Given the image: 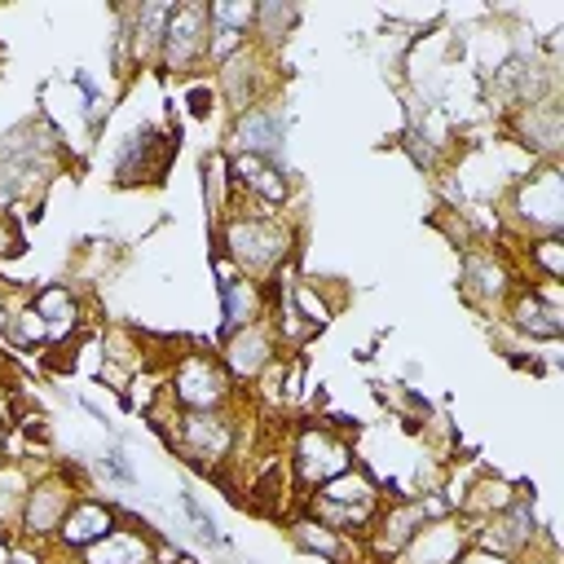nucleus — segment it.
Returning <instances> with one entry per match:
<instances>
[{
    "label": "nucleus",
    "mask_w": 564,
    "mask_h": 564,
    "mask_svg": "<svg viewBox=\"0 0 564 564\" xmlns=\"http://www.w3.org/2000/svg\"><path fill=\"white\" fill-rule=\"evenodd\" d=\"M225 256L229 264H238L242 273H273L286 251H291V229L278 220V216H264V212H247V216H229L225 220Z\"/></svg>",
    "instance_id": "obj_1"
},
{
    "label": "nucleus",
    "mask_w": 564,
    "mask_h": 564,
    "mask_svg": "<svg viewBox=\"0 0 564 564\" xmlns=\"http://www.w3.org/2000/svg\"><path fill=\"white\" fill-rule=\"evenodd\" d=\"M375 502H379V485L361 467H344L339 476H330L326 485L313 489V520L348 533V529H361L375 520Z\"/></svg>",
    "instance_id": "obj_2"
},
{
    "label": "nucleus",
    "mask_w": 564,
    "mask_h": 564,
    "mask_svg": "<svg viewBox=\"0 0 564 564\" xmlns=\"http://www.w3.org/2000/svg\"><path fill=\"white\" fill-rule=\"evenodd\" d=\"M172 401L181 410H225L229 397H234V379L229 370L220 366V357H207V352H185L172 370V383H167Z\"/></svg>",
    "instance_id": "obj_3"
},
{
    "label": "nucleus",
    "mask_w": 564,
    "mask_h": 564,
    "mask_svg": "<svg viewBox=\"0 0 564 564\" xmlns=\"http://www.w3.org/2000/svg\"><path fill=\"white\" fill-rule=\"evenodd\" d=\"M172 441H176V449H181L194 467H207V471H212V467L225 463L229 449H234V423H229L225 410H185V414L176 419Z\"/></svg>",
    "instance_id": "obj_4"
},
{
    "label": "nucleus",
    "mask_w": 564,
    "mask_h": 564,
    "mask_svg": "<svg viewBox=\"0 0 564 564\" xmlns=\"http://www.w3.org/2000/svg\"><path fill=\"white\" fill-rule=\"evenodd\" d=\"M207 40H212V9H207L203 0L176 4V9L167 13L159 57H163L167 70H189L194 62L207 57Z\"/></svg>",
    "instance_id": "obj_5"
},
{
    "label": "nucleus",
    "mask_w": 564,
    "mask_h": 564,
    "mask_svg": "<svg viewBox=\"0 0 564 564\" xmlns=\"http://www.w3.org/2000/svg\"><path fill=\"white\" fill-rule=\"evenodd\" d=\"M511 212L538 238L542 234H560V220H564V176H560V167L555 163H542L529 181H520Z\"/></svg>",
    "instance_id": "obj_6"
},
{
    "label": "nucleus",
    "mask_w": 564,
    "mask_h": 564,
    "mask_svg": "<svg viewBox=\"0 0 564 564\" xmlns=\"http://www.w3.org/2000/svg\"><path fill=\"white\" fill-rule=\"evenodd\" d=\"M291 467H295V480L317 489L326 485L330 476H339L344 467H352V449L330 432V427H304L295 436V449H291Z\"/></svg>",
    "instance_id": "obj_7"
},
{
    "label": "nucleus",
    "mask_w": 564,
    "mask_h": 564,
    "mask_svg": "<svg viewBox=\"0 0 564 564\" xmlns=\"http://www.w3.org/2000/svg\"><path fill=\"white\" fill-rule=\"evenodd\" d=\"M70 502H75V489H70L62 476H44V480H35V485L26 489L18 529H22L26 538H48V533H57L62 516L70 511Z\"/></svg>",
    "instance_id": "obj_8"
},
{
    "label": "nucleus",
    "mask_w": 564,
    "mask_h": 564,
    "mask_svg": "<svg viewBox=\"0 0 564 564\" xmlns=\"http://www.w3.org/2000/svg\"><path fill=\"white\" fill-rule=\"evenodd\" d=\"M273 357V335L264 322H247L238 330H229L225 348H220V366L229 370V379H260L269 370Z\"/></svg>",
    "instance_id": "obj_9"
},
{
    "label": "nucleus",
    "mask_w": 564,
    "mask_h": 564,
    "mask_svg": "<svg viewBox=\"0 0 564 564\" xmlns=\"http://www.w3.org/2000/svg\"><path fill=\"white\" fill-rule=\"evenodd\" d=\"M463 546H467V529L458 520H427L401 551H397V564H458L463 560Z\"/></svg>",
    "instance_id": "obj_10"
},
{
    "label": "nucleus",
    "mask_w": 564,
    "mask_h": 564,
    "mask_svg": "<svg viewBox=\"0 0 564 564\" xmlns=\"http://www.w3.org/2000/svg\"><path fill=\"white\" fill-rule=\"evenodd\" d=\"M511 326L524 330L529 339H555L564 330V308H560V291L551 286H529L511 300Z\"/></svg>",
    "instance_id": "obj_11"
},
{
    "label": "nucleus",
    "mask_w": 564,
    "mask_h": 564,
    "mask_svg": "<svg viewBox=\"0 0 564 564\" xmlns=\"http://www.w3.org/2000/svg\"><path fill=\"white\" fill-rule=\"evenodd\" d=\"M441 502H397V507H388L379 520H375V533H370V542H375V551L379 555H397L427 520H441Z\"/></svg>",
    "instance_id": "obj_12"
},
{
    "label": "nucleus",
    "mask_w": 564,
    "mask_h": 564,
    "mask_svg": "<svg viewBox=\"0 0 564 564\" xmlns=\"http://www.w3.org/2000/svg\"><path fill=\"white\" fill-rule=\"evenodd\" d=\"M529 542H533V516H529V507H524L520 498H516L507 511L485 516V529L476 533V546L489 551V555H498V560L520 555Z\"/></svg>",
    "instance_id": "obj_13"
},
{
    "label": "nucleus",
    "mask_w": 564,
    "mask_h": 564,
    "mask_svg": "<svg viewBox=\"0 0 564 564\" xmlns=\"http://www.w3.org/2000/svg\"><path fill=\"white\" fill-rule=\"evenodd\" d=\"M282 137H286V119L282 110L273 106H247L238 110V123H234V145L238 154H260V159H273L282 150Z\"/></svg>",
    "instance_id": "obj_14"
},
{
    "label": "nucleus",
    "mask_w": 564,
    "mask_h": 564,
    "mask_svg": "<svg viewBox=\"0 0 564 564\" xmlns=\"http://www.w3.org/2000/svg\"><path fill=\"white\" fill-rule=\"evenodd\" d=\"M163 163H167V141H163L154 128H141V132H132V137L123 141V150H119V159H115V176H119L123 185L150 181V176L163 172Z\"/></svg>",
    "instance_id": "obj_15"
},
{
    "label": "nucleus",
    "mask_w": 564,
    "mask_h": 564,
    "mask_svg": "<svg viewBox=\"0 0 564 564\" xmlns=\"http://www.w3.org/2000/svg\"><path fill=\"white\" fill-rule=\"evenodd\" d=\"M110 529H119V520H115V511L106 507V502H93V498H75L70 502V511L62 516V524H57V538L66 542V546H93V542H101Z\"/></svg>",
    "instance_id": "obj_16"
},
{
    "label": "nucleus",
    "mask_w": 564,
    "mask_h": 564,
    "mask_svg": "<svg viewBox=\"0 0 564 564\" xmlns=\"http://www.w3.org/2000/svg\"><path fill=\"white\" fill-rule=\"evenodd\" d=\"M516 128H520V137H524V145H529L533 154H555L560 141H564V115H560V106L546 101V97L520 106Z\"/></svg>",
    "instance_id": "obj_17"
},
{
    "label": "nucleus",
    "mask_w": 564,
    "mask_h": 564,
    "mask_svg": "<svg viewBox=\"0 0 564 564\" xmlns=\"http://www.w3.org/2000/svg\"><path fill=\"white\" fill-rule=\"evenodd\" d=\"M229 172H234V185H238V189L256 194V198H260V203H269V207H282V203H286V194H291V185H286V176L273 167V159L238 154Z\"/></svg>",
    "instance_id": "obj_18"
},
{
    "label": "nucleus",
    "mask_w": 564,
    "mask_h": 564,
    "mask_svg": "<svg viewBox=\"0 0 564 564\" xmlns=\"http://www.w3.org/2000/svg\"><path fill=\"white\" fill-rule=\"evenodd\" d=\"M463 291H467V300H476V304H498V300L511 291V273H507V264H502L498 256L476 251V256L463 260Z\"/></svg>",
    "instance_id": "obj_19"
},
{
    "label": "nucleus",
    "mask_w": 564,
    "mask_h": 564,
    "mask_svg": "<svg viewBox=\"0 0 564 564\" xmlns=\"http://www.w3.org/2000/svg\"><path fill=\"white\" fill-rule=\"evenodd\" d=\"M216 84H220V93H225V101H229L234 110L256 106V97H260V62H256V53L242 48V53H234L229 62H220Z\"/></svg>",
    "instance_id": "obj_20"
},
{
    "label": "nucleus",
    "mask_w": 564,
    "mask_h": 564,
    "mask_svg": "<svg viewBox=\"0 0 564 564\" xmlns=\"http://www.w3.org/2000/svg\"><path fill=\"white\" fill-rule=\"evenodd\" d=\"M84 564H150V542L128 529H110L101 542L84 546Z\"/></svg>",
    "instance_id": "obj_21"
},
{
    "label": "nucleus",
    "mask_w": 564,
    "mask_h": 564,
    "mask_svg": "<svg viewBox=\"0 0 564 564\" xmlns=\"http://www.w3.org/2000/svg\"><path fill=\"white\" fill-rule=\"evenodd\" d=\"M31 308L40 313L48 339H66V335L79 326V304H75V295H70L66 286H44V291L31 300Z\"/></svg>",
    "instance_id": "obj_22"
},
{
    "label": "nucleus",
    "mask_w": 564,
    "mask_h": 564,
    "mask_svg": "<svg viewBox=\"0 0 564 564\" xmlns=\"http://www.w3.org/2000/svg\"><path fill=\"white\" fill-rule=\"evenodd\" d=\"M220 269V304H225V330H238L247 322H256V286L247 278H238L225 260L216 264Z\"/></svg>",
    "instance_id": "obj_23"
},
{
    "label": "nucleus",
    "mask_w": 564,
    "mask_h": 564,
    "mask_svg": "<svg viewBox=\"0 0 564 564\" xmlns=\"http://www.w3.org/2000/svg\"><path fill=\"white\" fill-rule=\"evenodd\" d=\"M167 13L172 4H141L132 13V26L123 35H132V57L137 62H150L159 57V44H163V26H167Z\"/></svg>",
    "instance_id": "obj_24"
},
{
    "label": "nucleus",
    "mask_w": 564,
    "mask_h": 564,
    "mask_svg": "<svg viewBox=\"0 0 564 564\" xmlns=\"http://www.w3.org/2000/svg\"><path fill=\"white\" fill-rule=\"evenodd\" d=\"M295 542L304 546V551H313V555H322V560H348L352 555V546H348V538L339 533V529H326L322 520H313V516H304V520H295Z\"/></svg>",
    "instance_id": "obj_25"
},
{
    "label": "nucleus",
    "mask_w": 564,
    "mask_h": 564,
    "mask_svg": "<svg viewBox=\"0 0 564 564\" xmlns=\"http://www.w3.org/2000/svg\"><path fill=\"white\" fill-rule=\"evenodd\" d=\"M26 471L13 467V463H0V524H13L22 516V502H26Z\"/></svg>",
    "instance_id": "obj_26"
},
{
    "label": "nucleus",
    "mask_w": 564,
    "mask_h": 564,
    "mask_svg": "<svg viewBox=\"0 0 564 564\" xmlns=\"http://www.w3.org/2000/svg\"><path fill=\"white\" fill-rule=\"evenodd\" d=\"M286 308H291L295 317H304L308 330H322V326L330 322V304H326L308 282H295V286L286 291Z\"/></svg>",
    "instance_id": "obj_27"
},
{
    "label": "nucleus",
    "mask_w": 564,
    "mask_h": 564,
    "mask_svg": "<svg viewBox=\"0 0 564 564\" xmlns=\"http://www.w3.org/2000/svg\"><path fill=\"white\" fill-rule=\"evenodd\" d=\"M529 260H533V269H538L546 282H560V278H564V242H560V234L533 238V242H529Z\"/></svg>",
    "instance_id": "obj_28"
},
{
    "label": "nucleus",
    "mask_w": 564,
    "mask_h": 564,
    "mask_svg": "<svg viewBox=\"0 0 564 564\" xmlns=\"http://www.w3.org/2000/svg\"><path fill=\"white\" fill-rule=\"evenodd\" d=\"M9 335H13V344H22V348H31V344H40V339H48V330H44V322H40V313L26 304V308H18L13 317H9Z\"/></svg>",
    "instance_id": "obj_29"
},
{
    "label": "nucleus",
    "mask_w": 564,
    "mask_h": 564,
    "mask_svg": "<svg viewBox=\"0 0 564 564\" xmlns=\"http://www.w3.org/2000/svg\"><path fill=\"white\" fill-rule=\"evenodd\" d=\"M291 22H295V9H286V4H256L251 31H260V35H282Z\"/></svg>",
    "instance_id": "obj_30"
},
{
    "label": "nucleus",
    "mask_w": 564,
    "mask_h": 564,
    "mask_svg": "<svg viewBox=\"0 0 564 564\" xmlns=\"http://www.w3.org/2000/svg\"><path fill=\"white\" fill-rule=\"evenodd\" d=\"M181 507H185V516L194 520V529H198V533H203L207 542H216V546H229V538H225V533L216 529V520H212V516L203 511V502H198L194 494H181Z\"/></svg>",
    "instance_id": "obj_31"
},
{
    "label": "nucleus",
    "mask_w": 564,
    "mask_h": 564,
    "mask_svg": "<svg viewBox=\"0 0 564 564\" xmlns=\"http://www.w3.org/2000/svg\"><path fill=\"white\" fill-rule=\"evenodd\" d=\"M106 467H110V471H115L119 480H132V467L123 463V449H115V445L106 449Z\"/></svg>",
    "instance_id": "obj_32"
},
{
    "label": "nucleus",
    "mask_w": 564,
    "mask_h": 564,
    "mask_svg": "<svg viewBox=\"0 0 564 564\" xmlns=\"http://www.w3.org/2000/svg\"><path fill=\"white\" fill-rule=\"evenodd\" d=\"M189 110H194V115H207V110H212V93H207V88H194V93H189Z\"/></svg>",
    "instance_id": "obj_33"
}]
</instances>
